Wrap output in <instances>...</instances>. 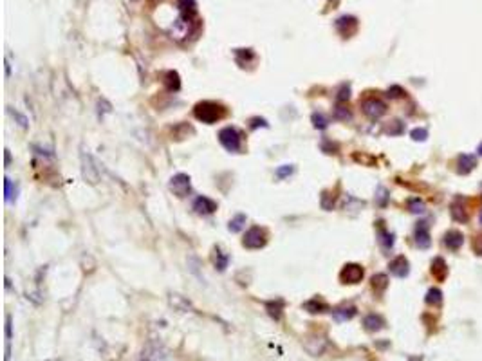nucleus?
Here are the masks:
<instances>
[{"mask_svg": "<svg viewBox=\"0 0 482 361\" xmlns=\"http://www.w3.org/2000/svg\"><path fill=\"white\" fill-rule=\"evenodd\" d=\"M193 113H195V117L199 119V121L211 125V123H217L219 119H222L226 110L224 107L219 104H213V101H202V104L197 105Z\"/></svg>", "mask_w": 482, "mask_h": 361, "instance_id": "nucleus-1", "label": "nucleus"}, {"mask_svg": "<svg viewBox=\"0 0 482 361\" xmlns=\"http://www.w3.org/2000/svg\"><path fill=\"white\" fill-rule=\"evenodd\" d=\"M81 174L87 183L96 184L102 177V172L98 168V163L94 161V157L87 152H81Z\"/></svg>", "mask_w": 482, "mask_h": 361, "instance_id": "nucleus-2", "label": "nucleus"}, {"mask_svg": "<svg viewBox=\"0 0 482 361\" xmlns=\"http://www.w3.org/2000/svg\"><path fill=\"white\" fill-rule=\"evenodd\" d=\"M219 141L220 145L224 146L226 150L231 152V154H237L240 150V134L237 128L233 127H226L219 132Z\"/></svg>", "mask_w": 482, "mask_h": 361, "instance_id": "nucleus-3", "label": "nucleus"}, {"mask_svg": "<svg viewBox=\"0 0 482 361\" xmlns=\"http://www.w3.org/2000/svg\"><path fill=\"white\" fill-rule=\"evenodd\" d=\"M266 242H267L266 230L258 228V226L248 230V233H246V237H244V246H246L248 249H260L266 246Z\"/></svg>", "mask_w": 482, "mask_h": 361, "instance_id": "nucleus-4", "label": "nucleus"}, {"mask_svg": "<svg viewBox=\"0 0 482 361\" xmlns=\"http://www.w3.org/2000/svg\"><path fill=\"white\" fill-rule=\"evenodd\" d=\"M361 108H363V113H365V116H369L370 119H379V117H381L385 113H387V105H385L383 99H379V98H367V99H363V104H361Z\"/></svg>", "mask_w": 482, "mask_h": 361, "instance_id": "nucleus-5", "label": "nucleus"}, {"mask_svg": "<svg viewBox=\"0 0 482 361\" xmlns=\"http://www.w3.org/2000/svg\"><path fill=\"white\" fill-rule=\"evenodd\" d=\"M170 190H172L177 197H186L188 193H190V190H192V186H190V177H188L186 174L173 175V177L170 179Z\"/></svg>", "mask_w": 482, "mask_h": 361, "instance_id": "nucleus-6", "label": "nucleus"}, {"mask_svg": "<svg viewBox=\"0 0 482 361\" xmlns=\"http://www.w3.org/2000/svg\"><path fill=\"white\" fill-rule=\"evenodd\" d=\"M340 278L343 284H358L363 278V268L358 264H347L340 273Z\"/></svg>", "mask_w": 482, "mask_h": 361, "instance_id": "nucleus-7", "label": "nucleus"}, {"mask_svg": "<svg viewBox=\"0 0 482 361\" xmlns=\"http://www.w3.org/2000/svg\"><path fill=\"white\" fill-rule=\"evenodd\" d=\"M304 349L309 352L311 356H322L325 349H327V340L323 336H309L304 342Z\"/></svg>", "mask_w": 482, "mask_h": 361, "instance_id": "nucleus-8", "label": "nucleus"}, {"mask_svg": "<svg viewBox=\"0 0 482 361\" xmlns=\"http://www.w3.org/2000/svg\"><path fill=\"white\" fill-rule=\"evenodd\" d=\"M193 210H195V213H199V215H210V213H213V211L217 210V202L211 201L210 197L201 195V197H197L195 201H193Z\"/></svg>", "mask_w": 482, "mask_h": 361, "instance_id": "nucleus-9", "label": "nucleus"}, {"mask_svg": "<svg viewBox=\"0 0 482 361\" xmlns=\"http://www.w3.org/2000/svg\"><path fill=\"white\" fill-rule=\"evenodd\" d=\"M389 269L394 277L405 278L408 275V271H410V264H408V260L405 257H396L392 262L389 264Z\"/></svg>", "mask_w": 482, "mask_h": 361, "instance_id": "nucleus-10", "label": "nucleus"}, {"mask_svg": "<svg viewBox=\"0 0 482 361\" xmlns=\"http://www.w3.org/2000/svg\"><path fill=\"white\" fill-rule=\"evenodd\" d=\"M416 244L417 248H430L432 240H430V230H428V224L426 222H419L416 228Z\"/></svg>", "mask_w": 482, "mask_h": 361, "instance_id": "nucleus-11", "label": "nucleus"}, {"mask_svg": "<svg viewBox=\"0 0 482 361\" xmlns=\"http://www.w3.org/2000/svg\"><path fill=\"white\" fill-rule=\"evenodd\" d=\"M450 213H452V219L457 222H466L468 221V213H466V204H464L463 199H455L450 206Z\"/></svg>", "mask_w": 482, "mask_h": 361, "instance_id": "nucleus-12", "label": "nucleus"}, {"mask_svg": "<svg viewBox=\"0 0 482 361\" xmlns=\"http://www.w3.org/2000/svg\"><path fill=\"white\" fill-rule=\"evenodd\" d=\"M188 31H190V17H188V14H183L181 19H177L175 22H173L172 35L181 40V38L188 37Z\"/></svg>", "mask_w": 482, "mask_h": 361, "instance_id": "nucleus-13", "label": "nucleus"}, {"mask_svg": "<svg viewBox=\"0 0 482 361\" xmlns=\"http://www.w3.org/2000/svg\"><path fill=\"white\" fill-rule=\"evenodd\" d=\"M477 166V159H475V155L472 154H463L459 155V159H457V172L459 174H470L473 168Z\"/></svg>", "mask_w": 482, "mask_h": 361, "instance_id": "nucleus-14", "label": "nucleus"}, {"mask_svg": "<svg viewBox=\"0 0 482 361\" xmlns=\"http://www.w3.org/2000/svg\"><path fill=\"white\" fill-rule=\"evenodd\" d=\"M168 302H170V305H172L173 309L181 311V313H188V311H193L192 302L188 300V298H184V296L175 295V293L168 296Z\"/></svg>", "mask_w": 482, "mask_h": 361, "instance_id": "nucleus-15", "label": "nucleus"}, {"mask_svg": "<svg viewBox=\"0 0 482 361\" xmlns=\"http://www.w3.org/2000/svg\"><path fill=\"white\" fill-rule=\"evenodd\" d=\"M445 244L446 248L452 249V251H457V249L464 244V235L461 233V231H455V230L448 231V233L445 235Z\"/></svg>", "mask_w": 482, "mask_h": 361, "instance_id": "nucleus-16", "label": "nucleus"}, {"mask_svg": "<svg viewBox=\"0 0 482 361\" xmlns=\"http://www.w3.org/2000/svg\"><path fill=\"white\" fill-rule=\"evenodd\" d=\"M363 325H365L367 331L376 333V331H381L385 327V320L379 315H367L365 320H363Z\"/></svg>", "mask_w": 482, "mask_h": 361, "instance_id": "nucleus-17", "label": "nucleus"}, {"mask_svg": "<svg viewBox=\"0 0 482 361\" xmlns=\"http://www.w3.org/2000/svg\"><path fill=\"white\" fill-rule=\"evenodd\" d=\"M354 315H356V309H354V307H338V309L333 311L334 320H338V322L351 320Z\"/></svg>", "mask_w": 482, "mask_h": 361, "instance_id": "nucleus-18", "label": "nucleus"}, {"mask_svg": "<svg viewBox=\"0 0 482 361\" xmlns=\"http://www.w3.org/2000/svg\"><path fill=\"white\" fill-rule=\"evenodd\" d=\"M304 309L307 311V313H313V315H316V313H323V311L327 309V305H325V302L318 300V298H313V300L305 302Z\"/></svg>", "mask_w": 482, "mask_h": 361, "instance_id": "nucleus-19", "label": "nucleus"}, {"mask_svg": "<svg viewBox=\"0 0 482 361\" xmlns=\"http://www.w3.org/2000/svg\"><path fill=\"white\" fill-rule=\"evenodd\" d=\"M228 262H230V257H228V255L222 253L220 249L213 251V264H215V268L219 269V271H224V269L228 268Z\"/></svg>", "mask_w": 482, "mask_h": 361, "instance_id": "nucleus-20", "label": "nucleus"}, {"mask_svg": "<svg viewBox=\"0 0 482 361\" xmlns=\"http://www.w3.org/2000/svg\"><path fill=\"white\" fill-rule=\"evenodd\" d=\"M157 354H160V349L150 343V345H146L145 347V351L141 352L139 361H157L160 360V356H157Z\"/></svg>", "mask_w": 482, "mask_h": 361, "instance_id": "nucleus-21", "label": "nucleus"}, {"mask_svg": "<svg viewBox=\"0 0 482 361\" xmlns=\"http://www.w3.org/2000/svg\"><path fill=\"white\" fill-rule=\"evenodd\" d=\"M443 302V293H441V289H437V287H432L430 291L426 293V304L430 305H437Z\"/></svg>", "mask_w": 482, "mask_h": 361, "instance_id": "nucleus-22", "label": "nucleus"}, {"mask_svg": "<svg viewBox=\"0 0 482 361\" xmlns=\"http://www.w3.org/2000/svg\"><path fill=\"white\" fill-rule=\"evenodd\" d=\"M432 271H434V275H436L437 278H445L446 273H448L445 260H443V258H436V260H434V269H432Z\"/></svg>", "mask_w": 482, "mask_h": 361, "instance_id": "nucleus-23", "label": "nucleus"}, {"mask_svg": "<svg viewBox=\"0 0 482 361\" xmlns=\"http://www.w3.org/2000/svg\"><path fill=\"white\" fill-rule=\"evenodd\" d=\"M244 224H246V215L239 213V215H235L233 219L230 221V231H233V233H239V231L244 228Z\"/></svg>", "mask_w": 482, "mask_h": 361, "instance_id": "nucleus-24", "label": "nucleus"}, {"mask_svg": "<svg viewBox=\"0 0 482 361\" xmlns=\"http://www.w3.org/2000/svg\"><path fill=\"white\" fill-rule=\"evenodd\" d=\"M408 208H410V211H412V213H416V215H419V213H425V210H426L425 202H423L421 199H410V201H408Z\"/></svg>", "mask_w": 482, "mask_h": 361, "instance_id": "nucleus-25", "label": "nucleus"}, {"mask_svg": "<svg viewBox=\"0 0 482 361\" xmlns=\"http://www.w3.org/2000/svg\"><path fill=\"white\" fill-rule=\"evenodd\" d=\"M379 242L383 246L385 249H390L394 246V235L389 233V231L381 230L379 231Z\"/></svg>", "mask_w": 482, "mask_h": 361, "instance_id": "nucleus-26", "label": "nucleus"}, {"mask_svg": "<svg viewBox=\"0 0 482 361\" xmlns=\"http://www.w3.org/2000/svg\"><path fill=\"white\" fill-rule=\"evenodd\" d=\"M267 311H269V315H271L273 318L280 320V316H282V302L276 300V304H275V302H269V304H267Z\"/></svg>", "mask_w": 482, "mask_h": 361, "instance_id": "nucleus-27", "label": "nucleus"}, {"mask_svg": "<svg viewBox=\"0 0 482 361\" xmlns=\"http://www.w3.org/2000/svg\"><path fill=\"white\" fill-rule=\"evenodd\" d=\"M372 287L379 289V291H383L385 287H387V277H385V275H376V277H372Z\"/></svg>", "mask_w": 482, "mask_h": 361, "instance_id": "nucleus-28", "label": "nucleus"}, {"mask_svg": "<svg viewBox=\"0 0 482 361\" xmlns=\"http://www.w3.org/2000/svg\"><path fill=\"white\" fill-rule=\"evenodd\" d=\"M313 123H314V127L316 128H325L327 127V117L323 116L322 113H314L313 114Z\"/></svg>", "mask_w": 482, "mask_h": 361, "instance_id": "nucleus-29", "label": "nucleus"}, {"mask_svg": "<svg viewBox=\"0 0 482 361\" xmlns=\"http://www.w3.org/2000/svg\"><path fill=\"white\" fill-rule=\"evenodd\" d=\"M376 193H378V195H376V202H378L379 206H385V204H387V201H389V192H387L383 186H379L378 192Z\"/></svg>", "mask_w": 482, "mask_h": 361, "instance_id": "nucleus-30", "label": "nucleus"}, {"mask_svg": "<svg viewBox=\"0 0 482 361\" xmlns=\"http://www.w3.org/2000/svg\"><path fill=\"white\" fill-rule=\"evenodd\" d=\"M168 81H166V85H168V89L170 90H177L179 89V76L175 75V72H168Z\"/></svg>", "mask_w": 482, "mask_h": 361, "instance_id": "nucleus-31", "label": "nucleus"}, {"mask_svg": "<svg viewBox=\"0 0 482 361\" xmlns=\"http://www.w3.org/2000/svg\"><path fill=\"white\" fill-rule=\"evenodd\" d=\"M410 136H412L414 141H425L426 137H428V132H426L425 128H414Z\"/></svg>", "mask_w": 482, "mask_h": 361, "instance_id": "nucleus-32", "label": "nucleus"}, {"mask_svg": "<svg viewBox=\"0 0 482 361\" xmlns=\"http://www.w3.org/2000/svg\"><path fill=\"white\" fill-rule=\"evenodd\" d=\"M349 96H351V89H349V85H342V89H340V92H338V96H336V101H347V99H349Z\"/></svg>", "mask_w": 482, "mask_h": 361, "instance_id": "nucleus-33", "label": "nucleus"}, {"mask_svg": "<svg viewBox=\"0 0 482 361\" xmlns=\"http://www.w3.org/2000/svg\"><path fill=\"white\" fill-rule=\"evenodd\" d=\"M291 174H293V166H291V164H284L282 168L276 170V177H280V179L287 177V175Z\"/></svg>", "mask_w": 482, "mask_h": 361, "instance_id": "nucleus-34", "label": "nucleus"}, {"mask_svg": "<svg viewBox=\"0 0 482 361\" xmlns=\"http://www.w3.org/2000/svg\"><path fill=\"white\" fill-rule=\"evenodd\" d=\"M329 197H331V193L323 192V195H322V208L323 210H331V208L334 206V199H331V201H329Z\"/></svg>", "mask_w": 482, "mask_h": 361, "instance_id": "nucleus-35", "label": "nucleus"}, {"mask_svg": "<svg viewBox=\"0 0 482 361\" xmlns=\"http://www.w3.org/2000/svg\"><path fill=\"white\" fill-rule=\"evenodd\" d=\"M334 116H336L338 119H351V113H349V110L343 107H336V110H334Z\"/></svg>", "mask_w": 482, "mask_h": 361, "instance_id": "nucleus-36", "label": "nucleus"}, {"mask_svg": "<svg viewBox=\"0 0 482 361\" xmlns=\"http://www.w3.org/2000/svg\"><path fill=\"white\" fill-rule=\"evenodd\" d=\"M10 113L13 114V117H15V119H17V121H19V125H20V127H22V128H26V127H28V119H26V117H23L22 114H20V113H17V110H13V108H10Z\"/></svg>", "mask_w": 482, "mask_h": 361, "instance_id": "nucleus-37", "label": "nucleus"}, {"mask_svg": "<svg viewBox=\"0 0 482 361\" xmlns=\"http://www.w3.org/2000/svg\"><path fill=\"white\" fill-rule=\"evenodd\" d=\"M11 199H13V183L10 179H6V201L11 202Z\"/></svg>", "mask_w": 482, "mask_h": 361, "instance_id": "nucleus-38", "label": "nucleus"}, {"mask_svg": "<svg viewBox=\"0 0 482 361\" xmlns=\"http://www.w3.org/2000/svg\"><path fill=\"white\" fill-rule=\"evenodd\" d=\"M387 130H389V134H401L403 125L399 121H392V125H390V127L387 128Z\"/></svg>", "mask_w": 482, "mask_h": 361, "instance_id": "nucleus-39", "label": "nucleus"}, {"mask_svg": "<svg viewBox=\"0 0 482 361\" xmlns=\"http://www.w3.org/2000/svg\"><path fill=\"white\" fill-rule=\"evenodd\" d=\"M257 127H267L266 119H260V117H253V119H251V128H257Z\"/></svg>", "mask_w": 482, "mask_h": 361, "instance_id": "nucleus-40", "label": "nucleus"}, {"mask_svg": "<svg viewBox=\"0 0 482 361\" xmlns=\"http://www.w3.org/2000/svg\"><path fill=\"white\" fill-rule=\"evenodd\" d=\"M477 251L482 255V240H481V242H477Z\"/></svg>", "mask_w": 482, "mask_h": 361, "instance_id": "nucleus-41", "label": "nucleus"}, {"mask_svg": "<svg viewBox=\"0 0 482 361\" xmlns=\"http://www.w3.org/2000/svg\"><path fill=\"white\" fill-rule=\"evenodd\" d=\"M477 152H479V155H482V143L479 145V148H477Z\"/></svg>", "mask_w": 482, "mask_h": 361, "instance_id": "nucleus-42", "label": "nucleus"}, {"mask_svg": "<svg viewBox=\"0 0 482 361\" xmlns=\"http://www.w3.org/2000/svg\"><path fill=\"white\" fill-rule=\"evenodd\" d=\"M408 361H421V358H410Z\"/></svg>", "mask_w": 482, "mask_h": 361, "instance_id": "nucleus-43", "label": "nucleus"}, {"mask_svg": "<svg viewBox=\"0 0 482 361\" xmlns=\"http://www.w3.org/2000/svg\"><path fill=\"white\" fill-rule=\"evenodd\" d=\"M481 222H482V215H481Z\"/></svg>", "mask_w": 482, "mask_h": 361, "instance_id": "nucleus-44", "label": "nucleus"}]
</instances>
